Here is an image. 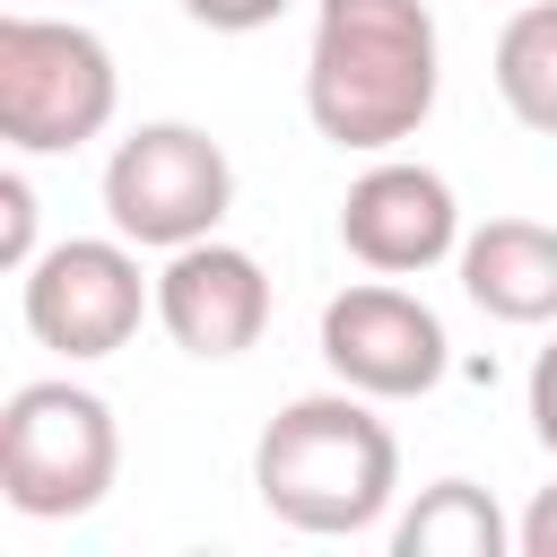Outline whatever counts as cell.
I'll use <instances>...</instances> for the list:
<instances>
[{
	"mask_svg": "<svg viewBox=\"0 0 557 557\" xmlns=\"http://www.w3.org/2000/svg\"><path fill=\"white\" fill-rule=\"evenodd\" d=\"M113 470H122V426L87 383L52 374V383L9 392V409H0V496L26 522L96 513L113 496Z\"/></svg>",
	"mask_w": 557,
	"mask_h": 557,
	"instance_id": "277c9868",
	"label": "cell"
},
{
	"mask_svg": "<svg viewBox=\"0 0 557 557\" xmlns=\"http://www.w3.org/2000/svg\"><path fill=\"white\" fill-rule=\"evenodd\" d=\"M531 435L557 453V339L531 357Z\"/></svg>",
	"mask_w": 557,
	"mask_h": 557,
	"instance_id": "9a60e30c",
	"label": "cell"
},
{
	"mask_svg": "<svg viewBox=\"0 0 557 557\" xmlns=\"http://www.w3.org/2000/svg\"><path fill=\"white\" fill-rule=\"evenodd\" d=\"M113 104H122V70L96 26L44 9L0 17V139L17 157H70L104 139Z\"/></svg>",
	"mask_w": 557,
	"mask_h": 557,
	"instance_id": "3957f363",
	"label": "cell"
},
{
	"mask_svg": "<svg viewBox=\"0 0 557 557\" xmlns=\"http://www.w3.org/2000/svg\"><path fill=\"white\" fill-rule=\"evenodd\" d=\"M453 270H461V296L479 313H496L513 331L557 322V226H540V218H487V226L461 235Z\"/></svg>",
	"mask_w": 557,
	"mask_h": 557,
	"instance_id": "30bf717a",
	"label": "cell"
},
{
	"mask_svg": "<svg viewBox=\"0 0 557 557\" xmlns=\"http://www.w3.org/2000/svg\"><path fill=\"white\" fill-rule=\"evenodd\" d=\"M235 209V165L200 122H139L104 157V218L139 252H183Z\"/></svg>",
	"mask_w": 557,
	"mask_h": 557,
	"instance_id": "5b68a950",
	"label": "cell"
},
{
	"mask_svg": "<svg viewBox=\"0 0 557 557\" xmlns=\"http://www.w3.org/2000/svg\"><path fill=\"white\" fill-rule=\"evenodd\" d=\"M157 322H165V339H174L183 357H200V366L244 357V348L270 331V270H261L244 244L200 235V244L165 252V270H157Z\"/></svg>",
	"mask_w": 557,
	"mask_h": 557,
	"instance_id": "9c48e42d",
	"label": "cell"
},
{
	"mask_svg": "<svg viewBox=\"0 0 557 557\" xmlns=\"http://www.w3.org/2000/svg\"><path fill=\"white\" fill-rule=\"evenodd\" d=\"M505 548H513V522L470 479L418 487V505L392 522V557H505Z\"/></svg>",
	"mask_w": 557,
	"mask_h": 557,
	"instance_id": "8fae6325",
	"label": "cell"
},
{
	"mask_svg": "<svg viewBox=\"0 0 557 557\" xmlns=\"http://www.w3.org/2000/svg\"><path fill=\"white\" fill-rule=\"evenodd\" d=\"M252 487H261L270 522H287L305 540H357L400 496V435L348 383L339 392H305L261 426Z\"/></svg>",
	"mask_w": 557,
	"mask_h": 557,
	"instance_id": "7a4b0ae2",
	"label": "cell"
},
{
	"mask_svg": "<svg viewBox=\"0 0 557 557\" xmlns=\"http://www.w3.org/2000/svg\"><path fill=\"white\" fill-rule=\"evenodd\" d=\"M444 87V44L426 0H313L305 44V113L331 148L392 157L426 131Z\"/></svg>",
	"mask_w": 557,
	"mask_h": 557,
	"instance_id": "6da1fadb",
	"label": "cell"
},
{
	"mask_svg": "<svg viewBox=\"0 0 557 557\" xmlns=\"http://www.w3.org/2000/svg\"><path fill=\"white\" fill-rule=\"evenodd\" d=\"M35 252H44V244H35V183L9 165V174H0V261L26 270Z\"/></svg>",
	"mask_w": 557,
	"mask_h": 557,
	"instance_id": "4fadbf2b",
	"label": "cell"
},
{
	"mask_svg": "<svg viewBox=\"0 0 557 557\" xmlns=\"http://www.w3.org/2000/svg\"><path fill=\"white\" fill-rule=\"evenodd\" d=\"M296 0H183V17L191 26H209V35H261V26H278Z\"/></svg>",
	"mask_w": 557,
	"mask_h": 557,
	"instance_id": "5bb4252c",
	"label": "cell"
},
{
	"mask_svg": "<svg viewBox=\"0 0 557 557\" xmlns=\"http://www.w3.org/2000/svg\"><path fill=\"white\" fill-rule=\"evenodd\" d=\"M17 278H26V287H17V313H26L35 348H52V357H70V366L131 348L139 313H157V278L139 270V244H131V235L44 244Z\"/></svg>",
	"mask_w": 557,
	"mask_h": 557,
	"instance_id": "8992f818",
	"label": "cell"
},
{
	"mask_svg": "<svg viewBox=\"0 0 557 557\" xmlns=\"http://www.w3.org/2000/svg\"><path fill=\"white\" fill-rule=\"evenodd\" d=\"M513 548H522V557H557V487H540V496L522 505V522H513Z\"/></svg>",
	"mask_w": 557,
	"mask_h": 557,
	"instance_id": "2e32d148",
	"label": "cell"
},
{
	"mask_svg": "<svg viewBox=\"0 0 557 557\" xmlns=\"http://www.w3.org/2000/svg\"><path fill=\"white\" fill-rule=\"evenodd\" d=\"M487 78H496V96H505V113L522 131L557 139V0H531V9L505 17Z\"/></svg>",
	"mask_w": 557,
	"mask_h": 557,
	"instance_id": "7c38bea8",
	"label": "cell"
},
{
	"mask_svg": "<svg viewBox=\"0 0 557 557\" xmlns=\"http://www.w3.org/2000/svg\"><path fill=\"white\" fill-rule=\"evenodd\" d=\"M322 366H331V383H348L366 400H418L444 383L453 339H444L435 305H418L409 287L357 278L322 305Z\"/></svg>",
	"mask_w": 557,
	"mask_h": 557,
	"instance_id": "52a82bcc",
	"label": "cell"
},
{
	"mask_svg": "<svg viewBox=\"0 0 557 557\" xmlns=\"http://www.w3.org/2000/svg\"><path fill=\"white\" fill-rule=\"evenodd\" d=\"M339 244L374 278H418V270H435V261L461 252V200H453V183L435 165L374 157L348 183V200H339Z\"/></svg>",
	"mask_w": 557,
	"mask_h": 557,
	"instance_id": "ba28073f",
	"label": "cell"
}]
</instances>
